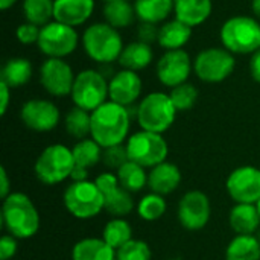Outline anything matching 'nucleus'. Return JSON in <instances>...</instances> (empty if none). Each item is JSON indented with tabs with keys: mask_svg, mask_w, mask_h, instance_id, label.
<instances>
[{
	"mask_svg": "<svg viewBox=\"0 0 260 260\" xmlns=\"http://www.w3.org/2000/svg\"><path fill=\"white\" fill-rule=\"evenodd\" d=\"M87 174H88L87 169L79 168V166H75V169H73L70 178H72L73 181H85V180H87Z\"/></svg>",
	"mask_w": 260,
	"mask_h": 260,
	"instance_id": "nucleus-46",
	"label": "nucleus"
},
{
	"mask_svg": "<svg viewBox=\"0 0 260 260\" xmlns=\"http://www.w3.org/2000/svg\"><path fill=\"white\" fill-rule=\"evenodd\" d=\"M75 158L72 148L55 143L41 151L38 155L34 171L37 178L47 186H55L70 178L75 169Z\"/></svg>",
	"mask_w": 260,
	"mask_h": 260,
	"instance_id": "nucleus-6",
	"label": "nucleus"
},
{
	"mask_svg": "<svg viewBox=\"0 0 260 260\" xmlns=\"http://www.w3.org/2000/svg\"><path fill=\"white\" fill-rule=\"evenodd\" d=\"M40 30L41 27L34 24V23H21L18 24V27L15 29V37L17 40L24 44V46H29V44H35L38 43V38H40Z\"/></svg>",
	"mask_w": 260,
	"mask_h": 260,
	"instance_id": "nucleus-39",
	"label": "nucleus"
},
{
	"mask_svg": "<svg viewBox=\"0 0 260 260\" xmlns=\"http://www.w3.org/2000/svg\"><path fill=\"white\" fill-rule=\"evenodd\" d=\"M192 29L190 26L184 24L183 21L174 18V20H168L165 21L160 27H158V38L157 43L160 44L161 49L168 50H178L183 49L190 37H192Z\"/></svg>",
	"mask_w": 260,
	"mask_h": 260,
	"instance_id": "nucleus-21",
	"label": "nucleus"
},
{
	"mask_svg": "<svg viewBox=\"0 0 260 260\" xmlns=\"http://www.w3.org/2000/svg\"><path fill=\"white\" fill-rule=\"evenodd\" d=\"M169 96H171L177 111H189L197 104L198 88L190 82H184V84H180V85L171 88Z\"/></svg>",
	"mask_w": 260,
	"mask_h": 260,
	"instance_id": "nucleus-36",
	"label": "nucleus"
},
{
	"mask_svg": "<svg viewBox=\"0 0 260 260\" xmlns=\"http://www.w3.org/2000/svg\"><path fill=\"white\" fill-rule=\"evenodd\" d=\"M225 189L236 204H256L260 200V169L254 166L235 169L225 181Z\"/></svg>",
	"mask_w": 260,
	"mask_h": 260,
	"instance_id": "nucleus-13",
	"label": "nucleus"
},
{
	"mask_svg": "<svg viewBox=\"0 0 260 260\" xmlns=\"http://www.w3.org/2000/svg\"><path fill=\"white\" fill-rule=\"evenodd\" d=\"M76 75L64 58H47L40 67L41 87L55 98L72 94Z\"/></svg>",
	"mask_w": 260,
	"mask_h": 260,
	"instance_id": "nucleus-12",
	"label": "nucleus"
},
{
	"mask_svg": "<svg viewBox=\"0 0 260 260\" xmlns=\"http://www.w3.org/2000/svg\"><path fill=\"white\" fill-rule=\"evenodd\" d=\"M102 239L116 251L133 239V229L123 218H113L102 230Z\"/></svg>",
	"mask_w": 260,
	"mask_h": 260,
	"instance_id": "nucleus-33",
	"label": "nucleus"
},
{
	"mask_svg": "<svg viewBox=\"0 0 260 260\" xmlns=\"http://www.w3.org/2000/svg\"><path fill=\"white\" fill-rule=\"evenodd\" d=\"M166 201L165 197L158 195V193H148L145 197H142V200L137 204V213L143 221H157L160 219L165 212H166Z\"/></svg>",
	"mask_w": 260,
	"mask_h": 260,
	"instance_id": "nucleus-35",
	"label": "nucleus"
},
{
	"mask_svg": "<svg viewBox=\"0 0 260 260\" xmlns=\"http://www.w3.org/2000/svg\"><path fill=\"white\" fill-rule=\"evenodd\" d=\"M131 114L128 107L107 101L99 108L91 111V134L104 149L116 145H123L128 140Z\"/></svg>",
	"mask_w": 260,
	"mask_h": 260,
	"instance_id": "nucleus-1",
	"label": "nucleus"
},
{
	"mask_svg": "<svg viewBox=\"0 0 260 260\" xmlns=\"http://www.w3.org/2000/svg\"><path fill=\"white\" fill-rule=\"evenodd\" d=\"M70 98L75 107L91 113L110 98L108 79L96 69H85L76 75Z\"/></svg>",
	"mask_w": 260,
	"mask_h": 260,
	"instance_id": "nucleus-9",
	"label": "nucleus"
},
{
	"mask_svg": "<svg viewBox=\"0 0 260 260\" xmlns=\"http://www.w3.org/2000/svg\"><path fill=\"white\" fill-rule=\"evenodd\" d=\"M116 175L119 178L120 186L131 193H137L148 186L146 168H143L131 160H128L122 168H119L116 171Z\"/></svg>",
	"mask_w": 260,
	"mask_h": 260,
	"instance_id": "nucleus-29",
	"label": "nucleus"
},
{
	"mask_svg": "<svg viewBox=\"0 0 260 260\" xmlns=\"http://www.w3.org/2000/svg\"><path fill=\"white\" fill-rule=\"evenodd\" d=\"M137 35H139V41L151 44L152 41H157V38H158V27H157V24L140 21V24L137 27Z\"/></svg>",
	"mask_w": 260,
	"mask_h": 260,
	"instance_id": "nucleus-42",
	"label": "nucleus"
},
{
	"mask_svg": "<svg viewBox=\"0 0 260 260\" xmlns=\"http://www.w3.org/2000/svg\"><path fill=\"white\" fill-rule=\"evenodd\" d=\"M72 152H73L75 165L88 171L90 168L96 166L99 160H102L104 148L98 142H94L91 137H87V139L78 140L75 146L72 148Z\"/></svg>",
	"mask_w": 260,
	"mask_h": 260,
	"instance_id": "nucleus-31",
	"label": "nucleus"
},
{
	"mask_svg": "<svg viewBox=\"0 0 260 260\" xmlns=\"http://www.w3.org/2000/svg\"><path fill=\"white\" fill-rule=\"evenodd\" d=\"M9 193H12V192H11L9 177H8L6 169L2 166V169H0V197H2V200H5Z\"/></svg>",
	"mask_w": 260,
	"mask_h": 260,
	"instance_id": "nucleus-45",
	"label": "nucleus"
},
{
	"mask_svg": "<svg viewBox=\"0 0 260 260\" xmlns=\"http://www.w3.org/2000/svg\"><path fill=\"white\" fill-rule=\"evenodd\" d=\"M256 207H257V210H259V215H260V200L256 203Z\"/></svg>",
	"mask_w": 260,
	"mask_h": 260,
	"instance_id": "nucleus-49",
	"label": "nucleus"
},
{
	"mask_svg": "<svg viewBox=\"0 0 260 260\" xmlns=\"http://www.w3.org/2000/svg\"><path fill=\"white\" fill-rule=\"evenodd\" d=\"M94 183L99 187V190L102 192V195H105V193H108L113 189H116V187L120 186L117 175L113 174V172H102L101 175H98V178L94 180Z\"/></svg>",
	"mask_w": 260,
	"mask_h": 260,
	"instance_id": "nucleus-40",
	"label": "nucleus"
},
{
	"mask_svg": "<svg viewBox=\"0 0 260 260\" xmlns=\"http://www.w3.org/2000/svg\"><path fill=\"white\" fill-rule=\"evenodd\" d=\"M236 67V59L225 47H207L201 50L193 59L195 75L207 84H218L225 81Z\"/></svg>",
	"mask_w": 260,
	"mask_h": 260,
	"instance_id": "nucleus-10",
	"label": "nucleus"
},
{
	"mask_svg": "<svg viewBox=\"0 0 260 260\" xmlns=\"http://www.w3.org/2000/svg\"><path fill=\"white\" fill-rule=\"evenodd\" d=\"M0 98H2V102H0V114L5 116L6 114V110L9 107V99H11V88L0 81Z\"/></svg>",
	"mask_w": 260,
	"mask_h": 260,
	"instance_id": "nucleus-44",
	"label": "nucleus"
},
{
	"mask_svg": "<svg viewBox=\"0 0 260 260\" xmlns=\"http://www.w3.org/2000/svg\"><path fill=\"white\" fill-rule=\"evenodd\" d=\"M117 260H151L152 253L149 245L140 239H131L116 251Z\"/></svg>",
	"mask_w": 260,
	"mask_h": 260,
	"instance_id": "nucleus-37",
	"label": "nucleus"
},
{
	"mask_svg": "<svg viewBox=\"0 0 260 260\" xmlns=\"http://www.w3.org/2000/svg\"><path fill=\"white\" fill-rule=\"evenodd\" d=\"M213 11L212 0H174L175 18L190 27L201 26Z\"/></svg>",
	"mask_w": 260,
	"mask_h": 260,
	"instance_id": "nucleus-20",
	"label": "nucleus"
},
{
	"mask_svg": "<svg viewBox=\"0 0 260 260\" xmlns=\"http://www.w3.org/2000/svg\"><path fill=\"white\" fill-rule=\"evenodd\" d=\"M66 131L70 137L82 140L91 134V113L79 107H73L64 119Z\"/></svg>",
	"mask_w": 260,
	"mask_h": 260,
	"instance_id": "nucleus-32",
	"label": "nucleus"
},
{
	"mask_svg": "<svg viewBox=\"0 0 260 260\" xmlns=\"http://www.w3.org/2000/svg\"><path fill=\"white\" fill-rule=\"evenodd\" d=\"M2 222L8 235L15 239H30L40 229V215L27 195L12 192L3 200Z\"/></svg>",
	"mask_w": 260,
	"mask_h": 260,
	"instance_id": "nucleus-2",
	"label": "nucleus"
},
{
	"mask_svg": "<svg viewBox=\"0 0 260 260\" xmlns=\"http://www.w3.org/2000/svg\"><path fill=\"white\" fill-rule=\"evenodd\" d=\"M104 18L105 23L116 29H125L129 27L134 20L137 18L134 5H131L126 0H116V2H107L104 6Z\"/></svg>",
	"mask_w": 260,
	"mask_h": 260,
	"instance_id": "nucleus-28",
	"label": "nucleus"
},
{
	"mask_svg": "<svg viewBox=\"0 0 260 260\" xmlns=\"http://www.w3.org/2000/svg\"><path fill=\"white\" fill-rule=\"evenodd\" d=\"M181 184V171L177 165L171 161H163L154 166L148 174V187L151 192L161 197L169 195L178 189Z\"/></svg>",
	"mask_w": 260,
	"mask_h": 260,
	"instance_id": "nucleus-19",
	"label": "nucleus"
},
{
	"mask_svg": "<svg viewBox=\"0 0 260 260\" xmlns=\"http://www.w3.org/2000/svg\"><path fill=\"white\" fill-rule=\"evenodd\" d=\"M212 215V206L209 197L201 190H190L184 193V197L180 200L177 216L186 230L198 232L204 229Z\"/></svg>",
	"mask_w": 260,
	"mask_h": 260,
	"instance_id": "nucleus-14",
	"label": "nucleus"
},
{
	"mask_svg": "<svg viewBox=\"0 0 260 260\" xmlns=\"http://www.w3.org/2000/svg\"><path fill=\"white\" fill-rule=\"evenodd\" d=\"M142 88H143V84H142V78L139 76V73L133 70H126V69H120L108 81L110 101L123 107L133 105L140 98Z\"/></svg>",
	"mask_w": 260,
	"mask_h": 260,
	"instance_id": "nucleus-17",
	"label": "nucleus"
},
{
	"mask_svg": "<svg viewBox=\"0 0 260 260\" xmlns=\"http://www.w3.org/2000/svg\"><path fill=\"white\" fill-rule=\"evenodd\" d=\"M72 260H117V257L116 250L102 238H85L73 245Z\"/></svg>",
	"mask_w": 260,
	"mask_h": 260,
	"instance_id": "nucleus-22",
	"label": "nucleus"
},
{
	"mask_svg": "<svg viewBox=\"0 0 260 260\" xmlns=\"http://www.w3.org/2000/svg\"><path fill=\"white\" fill-rule=\"evenodd\" d=\"M67 212L78 219H91L104 210V195L94 181H73L62 195Z\"/></svg>",
	"mask_w": 260,
	"mask_h": 260,
	"instance_id": "nucleus-7",
	"label": "nucleus"
},
{
	"mask_svg": "<svg viewBox=\"0 0 260 260\" xmlns=\"http://www.w3.org/2000/svg\"><path fill=\"white\" fill-rule=\"evenodd\" d=\"M225 260H260V242L254 235H236L225 250Z\"/></svg>",
	"mask_w": 260,
	"mask_h": 260,
	"instance_id": "nucleus-27",
	"label": "nucleus"
},
{
	"mask_svg": "<svg viewBox=\"0 0 260 260\" xmlns=\"http://www.w3.org/2000/svg\"><path fill=\"white\" fill-rule=\"evenodd\" d=\"M104 2L107 3V2H116V0H104ZM126 2H129V0H126Z\"/></svg>",
	"mask_w": 260,
	"mask_h": 260,
	"instance_id": "nucleus-50",
	"label": "nucleus"
},
{
	"mask_svg": "<svg viewBox=\"0 0 260 260\" xmlns=\"http://www.w3.org/2000/svg\"><path fill=\"white\" fill-rule=\"evenodd\" d=\"M154 59V52L151 44H146L143 41H133L126 44L117 59L122 69L133 70V72H140L146 69Z\"/></svg>",
	"mask_w": 260,
	"mask_h": 260,
	"instance_id": "nucleus-23",
	"label": "nucleus"
},
{
	"mask_svg": "<svg viewBox=\"0 0 260 260\" xmlns=\"http://www.w3.org/2000/svg\"><path fill=\"white\" fill-rule=\"evenodd\" d=\"M222 47L233 55H253L260 49V23L250 15L227 18L219 30Z\"/></svg>",
	"mask_w": 260,
	"mask_h": 260,
	"instance_id": "nucleus-4",
	"label": "nucleus"
},
{
	"mask_svg": "<svg viewBox=\"0 0 260 260\" xmlns=\"http://www.w3.org/2000/svg\"><path fill=\"white\" fill-rule=\"evenodd\" d=\"M177 113L171 96L163 91L148 93L136 110L140 128L158 134H163L174 125Z\"/></svg>",
	"mask_w": 260,
	"mask_h": 260,
	"instance_id": "nucleus-5",
	"label": "nucleus"
},
{
	"mask_svg": "<svg viewBox=\"0 0 260 260\" xmlns=\"http://www.w3.org/2000/svg\"><path fill=\"white\" fill-rule=\"evenodd\" d=\"M128 158L146 169L166 161L169 154V146L165 137L158 133H151L140 129L131 134L125 143Z\"/></svg>",
	"mask_w": 260,
	"mask_h": 260,
	"instance_id": "nucleus-8",
	"label": "nucleus"
},
{
	"mask_svg": "<svg viewBox=\"0 0 260 260\" xmlns=\"http://www.w3.org/2000/svg\"><path fill=\"white\" fill-rule=\"evenodd\" d=\"M257 239H259V242H260V232H259V236H257Z\"/></svg>",
	"mask_w": 260,
	"mask_h": 260,
	"instance_id": "nucleus-51",
	"label": "nucleus"
},
{
	"mask_svg": "<svg viewBox=\"0 0 260 260\" xmlns=\"http://www.w3.org/2000/svg\"><path fill=\"white\" fill-rule=\"evenodd\" d=\"M128 160L129 158H128V152H126V146L125 145L110 146V148H105L104 152H102V161L110 169H116L117 171Z\"/></svg>",
	"mask_w": 260,
	"mask_h": 260,
	"instance_id": "nucleus-38",
	"label": "nucleus"
},
{
	"mask_svg": "<svg viewBox=\"0 0 260 260\" xmlns=\"http://www.w3.org/2000/svg\"><path fill=\"white\" fill-rule=\"evenodd\" d=\"M17 3V0H0V9L2 11H8L11 6H14Z\"/></svg>",
	"mask_w": 260,
	"mask_h": 260,
	"instance_id": "nucleus-47",
	"label": "nucleus"
},
{
	"mask_svg": "<svg viewBox=\"0 0 260 260\" xmlns=\"http://www.w3.org/2000/svg\"><path fill=\"white\" fill-rule=\"evenodd\" d=\"M32 73H34L32 62L27 58L15 56V58H9L3 64L0 70V81L5 82L11 90L20 88L30 81Z\"/></svg>",
	"mask_w": 260,
	"mask_h": 260,
	"instance_id": "nucleus-24",
	"label": "nucleus"
},
{
	"mask_svg": "<svg viewBox=\"0 0 260 260\" xmlns=\"http://www.w3.org/2000/svg\"><path fill=\"white\" fill-rule=\"evenodd\" d=\"M94 11V0H55L53 20L72 27L84 24Z\"/></svg>",
	"mask_w": 260,
	"mask_h": 260,
	"instance_id": "nucleus-18",
	"label": "nucleus"
},
{
	"mask_svg": "<svg viewBox=\"0 0 260 260\" xmlns=\"http://www.w3.org/2000/svg\"><path fill=\"white\" fill-rule=\"evenodd\" d=\"M17 239L11 235H5L0 239V260H11L17 254Z\"/></svg>",
	"mask_w": 260,
	"mask_h": 260,
	"instance_id": "nucleus-41",
	"label": "nucleus"
},
{
	"mask_svg": "<svg viewBox=\"0 0 260 260\" xmlns=\"http://www.w3.org/2000/svg\"><path fill=\"white\" fill-rule=\"evenodd\" d=\"M251 11L257 18H260V0H251Z\"/></svg>",
	"mask_w": 260,
	"mask_h": 260,
	"instance_id": "nucleus-48",
	"label": "nucleus"
},
{
	"mask_svg": "<svg viewBox=\"0 0 260 260\" xmlns=\"http://www.w3.org/2000/svg\"><path fill=\"white\" fill-rule=\"evenodd\" d=\"M104 210L113 218H123L134 210L133 193L125 190L122 186L113 189L104 195Z\"/></svg>",
	"mask_w": 260,
	"mask_h": 260,
	"instance_id": "nucleus-30",
	"label": "nucleus"
},
{
	"mask_svg": "<svg viewBox=\"0 0 260 260\" xmlns=\"http://www.w3.org/2000/svg\"><path fill=\"white\" fill-rule=\"evenodd\" d=\"M230 227L236 235H254L260 227L256 204H236L230 210Z\"/></svg>",
	"mask_w": 260,
	"mask_h": 260,
	"instance_id": "nucleus-25",
	"label": "nucleus"
},
{
	"mask_svg": "<svg viewBox=\"0 0 260 260\" xmlns=\"http://www.w3.org/2000/svg\"><path fill=\"white\" fill-rule=\"evenodd\" d=\"M81 41L87 56L101 66L113 64L117 61L125 47L119 29L110 26L105 21L91 23L87 26Z\"/></svg>",
	"mask_w": 260,
	"mask_h": 260,
	"instance_id": "nucleus-3",
	"label": "nucleus"
},
{
	"mask_svg": "<svg viewBox=\"0 0 260 260\" xmlns=\"http://www.w3.org/2000/svg\"><path fill=\"white\" fill-rule=\"evenodd\" d=\"M79 43V35L75 27L52 20L40 30L38 49L47 58H66L72 55Z\"/></svg>",
	"mask_w": 260,
	"mask_h": 260,
	"instance_id": "nucleus-11",
	"label": "nucleus"
},
{
	"mask_svg": "<svg viewBox=\"0 0 260 260\" xmlns=\"http://www.w3.org/2000/svg\"><path fill=\"white\" fill-rule=\"evenodd\" d=\"M192 70H193V61L190 59V55L183 49L165 52L160 56L155 67L158 81L169 88L187 82Z\"/></svg>",
	"mask_w": 260,
	"mask_h": 260,
	"instance_id": "nucleus-15",
	"label": "nucleus"
},
{
	"mask_svg": "<svg viewBox=\"0 0 260 260\" xmlns=\"http://www.w3.org/2000/svg\"><path fill=\"white\" fill-rule=\"evenodd\" d=\"M20 119L35 133H49L59 123V108L49 99H29L21 105Z\"/></svg>",
	"mask_w": 260,
	"mask_h": 260,
	"instance_id": "nucleus-16",
	"label": "nucleus"
},
{
	"mask_svg": "<svg viewBox=\"0 0 260 260\" xmlns=\"http://www.w3.org/2000/svg\"><path fill=\"white\" fill-rule=\"evenodd\" d=\"M53 5L55 0H23L21 9L26 21L43 27L53 20Z\"/></svg>",
	"mask_w": 260,
	"mask_h": 260,
	"instance_id": "nucleus-34",
	"label": "nucleus"
},
{
	"mask_svg": "<svg viewBox=\"0 0 260 260\" xmlns=\"http://www.w3.org/2000/svg\"><path fill=\"white\" fill-rule=\"evenodd\" d=\"M134 9L142 23L158 24L168 21L174 12V0H134Z\"/></svg>",
	"mask_w": 260,
	"mask_h": 260,
	"instance_id": "nucleus-26",
	"label": "nucleus"
},
{
	"mask_svg": "<svg viewBox=\"0 0 260 260\" xmlns=\"http://www.w3.org/2000/svg\"><path fill=\"white\" fill-rule=\"evenodd\" d=\"M250 75L256 82L260 84V49L256 50L250 58Z\"/></svg>",
	"mask_w": 260,
	"mask_h": 260,
	"instance_id": "nucleus-43",
	"label": "nucleus"
}]
</instances>
